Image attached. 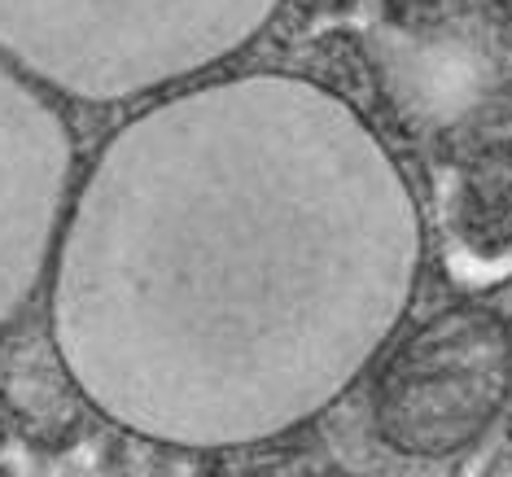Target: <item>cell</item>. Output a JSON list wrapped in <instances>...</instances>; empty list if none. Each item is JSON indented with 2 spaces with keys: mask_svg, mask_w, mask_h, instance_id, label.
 Instances as JSON below:
<instances>
[{
  "mask_svg": "<svg viewBox=\"0 0 512 477\" xmlns=\"http://www.w3.org/2000/svg\"><path fill=\"white\" fill-rule=\"evenodd\" d=\"M421 224L377 136L294 79L136 119L79 197L57 337L84 390L171 442H246L324 407L412 294Z\"/></svg>",
  "mask_w": 512,
  "mask_h": 477,
  "instance_id": "1",
  "label": "cell"
},
{
  "mask_svg": "<svg viewBox=\"0 0 512 477\" xmlns=\"http://www.w3.org/2000/svg\"><path fill=\"white\" fill-rule=\"evenodd\" d=\"M276 0H0V36L84 97H123L237 49Z\"/></svg>",
  "mask_w": 512,
  "mask_h": 477,
  "instance_id": "2",
  "label": "cell"
},
{
  "mask_svg": "<svg viewBox=\"0 0 512 477\" xmlns=\"http://www.w3.org/2000/svg\"><path fill=\"white\" fill-rule=\"evenodd\" d=\"M512 394V329L486 307H447L386 355L377 434L403 456H451L495 425Z\"/></svg>",
  "mask_w": 512,
  "mask_h": 477,
  "instance_id": "3",
  "label": "cell"
},
{
  "mask_svg": "<svg viewBox=\"0 0 512 477\" xmlns=\"http://www.w3.org/2000/svg\"><path fill=\"white\" fill-rule=\"evenodd\" d=\"M438 228L447 272L464 289L512 276V123L451 149L438 171Z\"/></svg>",
  "mask_w": 512,
  "mask_h": 477,
  "instance_id": "4",
  "label": "cell"
}]
</instances>
